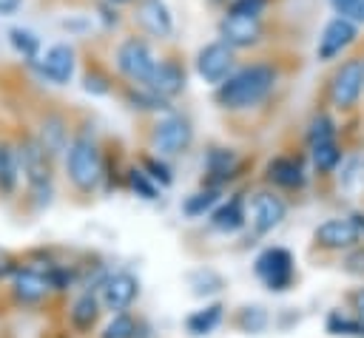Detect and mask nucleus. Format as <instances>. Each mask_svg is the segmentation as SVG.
<instances>
[{
	"label": "nucleus",
	"instance_id": "obj_4",
	"mask_svg": "<svg viewBox=\"0 0 364 338\" xmlns=\"http://www.w3.org/2000/svg\"><path fill=\"white\" fill-rule=\"evenodd\" d=\"M17 153H20V170L28 182L31 196H37L40 205H48L51 202V156L31 136L17 145Z\"/></svg>",
	"mask_w": 364,
	"mask_h": 338
},
{
	"label": "nucleus",
	"instance_id": "obj_35",
	"mask_svg": "<svg viewBox=\"0 0 364 338\" xmlns=\"http://www.w3.org/2000/svg\"><path fill=\"white\" fill-rule=\"evenodd\" d=\"M267 6H270V0H230L225 6V11H230V14H247V17H262L267 11Z\"/></svg>",
	"mask_w": 364,
	"mask_h": 338
},
{
	"label": "nucleus",
	"instance_id": "obj_5",
	"mask_svg": "<svg viewBox=\"0 0 364 338\" xmlns=\"http://www.w3.org/2000/svg\"><path fill=\"white\" fill-rule=\"evenodd\" d=\"M191 142H193V125L185 114L168 111L162 119H156L151 131V145L159 156H179L191 148Z\"/></svg>",
	"mask_w": 364,
	"mask_h": 338
},
{
	"label": "nucleus",
	"instance_id": "obj_27",
	"mask_svg": "<svg viewBox=\"0 0 364 338\" xmlns=\"http://www.w3.org/2000/svg\"><path fill=\"white\" fill-rule=\"evenodd\" d=\"M97 315H100V301H97L91 293L80 295V298L74 301V307H71V324H74L77 329H91L94 321H97Z\"/></svg>",
	"mask_w": 364,
	"mask_h": 338
},
{
	"label": "nucleus",
	"instance_id": "obj_14",
	"mask_svg": "<svg viewBox=\"0 0 364 338\" xmlns=\"http://www.w3.org/2000/svg\"><path fill=\"white\" fill-rule=\"evenodd\" d=\"M361 230L355 219H327L316 227V244L324 250H350L358 241Z\"/></svg>",
	"mask_w": 364,
	"mask_h": 338
},
{
	"label": "nucleus",
	"instance_id": "obj_29",
	"mask_svg": "<svg viewBox=\"0 0 364 338\" xmlns=\"http://www.w3.org/2000/svg\"><path fill=\"white\" fill-rule=\"evenodd\" d=\"M134 335H136V321L128 312H117L100 332V338H134Z\"/></svg>",
	"mask_w": 364,
	"mask_h": 338
},
{
	"label": "nucleus",
	"instance_id": "obj_6",
	"mask_svg": "<svg viewBox=\"0 0 364 338\" xmlns=\"http://www.w3.org/2000/svg\"><path fill=\"white\" fill-rule=\"evenodd\" d=\"M361 91H364V60L361 57H350L330 77V85H327L330 102L336 108L347 111V108H353L358 102Z\"/></svg>",
	"mask_w": 364,
	"mask_h": 338
},
{
	"label": "nucleus",
	"instance_id": "obj_25",
	"mask_svg": "<svg viewBox=\"0 0 364 338\" xmlns=\"http://www.w3.org/2000/svg\"><path fill=\"white\" fill-rule=\"evenodd\" d=\"M222 310H225L222 304H208V307L191 312V315L185 318L188 332H191V335H208V332H213V329L219 327V321H222Z\"/></svg>",
	"mask_w": 364,
	"mask_h": 338
},
{
	"label": "nucleus",
	"instance_id": "obj_18",
	"mask_svg": "<svg viewBox=\"0 0 364 338\" xmlns=\"http://www.w3.org/2000/svg\"><path fill=\"white\" fill-rule=\"evenodd\" d=\"M267 179L279 187H287V190H296L304 185V168L296 156H276L267 162Z\"/></svg>",
	"mask_w": 364,
	"mask_h": 338
},
{
	"label": "nucleus",
	"instance_id": "obj_21",
	"mask_svg": "<svg viewBox=\"0 0 364 338\" xmlns=\"http://www.w3.org/2000/svg\"><path fill=\"white\" fill-rule=\"evenodd\" d=\"M23 170H20V153H17V145L11 142H0V193L3 196H11L17 182H20Z\"/></svg>",
	"mask_w": 364,
	"mask_h": 338
},
{
	"label": "nucleus",
	"instance_id": "obj_44",
	"mask_svg": "<svg viewBox=\"0 0 364 338\" xmlns=\"http://www.w3.org/2000/svg\"><path fill=\"white\" fill-rule=\"evenodd\" d=\"M105 3H111V6H117V9H119V6H134L136 0H105Z\"/></svg>",
	"mask_w": 364,
	"mask_h": 338
},
{
	"label": "nucleus",
	"instance_id": "obj_31",
	"mask_svg": "<svg viewBox=\"0 0 364 338\" xmlns=\"http://www.w3.org/2000/svg\"><path fill=\"white\" fill-rule=\"evenodd\" d=\"M191 287L193 295H213L222 290V276H216L213 270H196L191 273Z\"/></svg>",
	"mask_w": 364,
	"mask_h": 338
},
{
	"label": "nucleus",
	"instance_id": "obj_2",
	"mask_svg": "<svg viewBox=\"0 0 364 338\" xmlns=\"http://www.w3.org/2000/svg\"><path fill=\"white\" fill-rule=\"evenodd\" d=\"M65 170H68L71 185L82 193H88L100 185V179H102V153H100V145L94 142V136H88V133L71 136V142L65 148Z\"/></svg>",
	"mask_w": 364,
	"mask_h": 338
},
{
	"label": "nucleus",
	"instance_id": "obj_38",
	"mask_svg": "<svg viewBox=\"0 0 364 338\" xmlns=\"http://www.w3.org/2000/svg\"><path fill=\"white\" fill-rule=\"evenodd\" d=\"M100 20L105 23V28H117L119 26V11H117V6H111V3H100Z\"/></svg>",
	"mask_w": 364,
	"mask_h": 338
},
{
	"label": "nucleus",
	"instance_id": "obj_45",
	"mask_svg": "<svg viewBox=\"0 0 364 338\" xmlns=\"http://www.w3.org/2000/svg\"><path fill=\"white\" fill-rule=\"evenodd\" d=\"M210 3H213V6H228L230 0H210Z\"/></svg>",
	"mask_w": 364,
	"mask_h": 338
},
{
	"label": "nucleus",
	"instance_id": "obj_26",
	"mask_svg": "<svg viewBox=\"0 0 364 338\" xmlns=\"http://www.w3.org/2000/svg\"><path fill=\"white\" fill-rule=\"evenodd\" d=\"M310 159H313L316 170L330 173V170H336V168H338V162H341V148H338V142H336V139L316 142V145H310Z\"/></svg>",
	"mask_w": 364,
	"mask_h": 338
},
{
	"label": "nucleus",
	"instance_id": "obj_19",
	"mask_svg": "<svg viewBox=\"0 0 364 338\" xmlns=\"http://www.w3.org/2000/svg\"><path fill=\"white\" fill-rule=\"evenodd\" d=\"M245 222H247V213H245L242 196H233V199L222 202V205L210 213V224H213V230H219V233H236V230L245 227Z\"/></svg>",
	"mask_w": 364,
	"mask_h": 338
},
{
	"label": "nucleus",
	"instance_id": "obj_10",
	"mask_svg": "<svg viewBox=\"0 0 364 338\" xmlns=\"http://www.w3.org/2000/svg\"><path fill=\"white\" fill-rule=\"evenodd\" d=\"M219 40L228 43L230 48H253L264 40V20L262 17H247V14H230L225 11L216 23Z\"/></svg>",
	"mask_w": 364,
	"mask_h": 338
},
{
	"label": "nucleus",
	"instance_id": "obj_33",
	"mask_svg": "<svg viewBox=\"0 0 364 338\" xmlns=\"http://www.w3.org/2000/svg\"><path fill=\"white\" fill-rule=\"evenodd\" d=\"M128 187L142 196V199H156V182L142 170V168H131L128 170Z\"/></svg>",
	"mask_w": 364,
	"mask_h": 338
},
{
	"label": "nucleus",
	"instance_id": "obj_9",
	"mask_svg": "<svg viewBox=\"0 0 364 338\" xmlns=\"http://www.w3.org/2000/svg\"><path fill=\"white\" fill-rule=\"evenodd\" d=\"M358 37V23L347 14H336L324 23L318 43H316V60L318 62H330L336 57H341Z\"/></svg>",
	"mask_w": 364,
	"mask_h": 338
},
{
	"label": "nucleus",
	"instance_id": "obj_13",
	"mask_svg": "<svg viewBox=\"0 0 364 338\" xmlns=\"http://www.w3.org/2000/svg\"><path fill=\"white\" fill-rule=\"evenodd\" d=\"M287 216V205L276 196V193H256L250 202V224L256 233H270L273 227H279Z\"/></svg>",
	"mask_w": 364,
	"mask_h": 338
},
{
	"label": "nucleus",
	"instance_id": "obj_28",
	"mask_svg": "<svg viewBox=\"0 0 364 338\" xmlns=\"http://www.w3.org/2000/svg\"><path fill=\"white\" fill-rule=\"evenodd\" d=\"M216 202H219L216 187H205V190H199V193L188 196V199H185V205H182V210H185L188 216H205Z\"/></svg>",
	"mask_w": 364,
	"mask_h": 338
},
{
	"label": "nucleus",
	"instance_id": "obj_17",
	"mask_svg": "<svg viewBox=\"0 0 364 338\" xmlns=\"http://www.w3.org/2000/svg\"><path fill=\"white\" fill-rule=\"evenodd\" d=\"M37 142L46 148V153L54 159L57 153H63L65 148H68V125H65V119L60 116V114H46L43 116V122H40V136H37Z\"/></svg>",
	"mask_w": 364,
	"mask_h": 338
},
{
	"label": "nucleus",
	"instance_id": "obj_1",
	"mask_svg": "<svg viewBox=\"0 0 364 338\" xmlns=\"http://www.w3.org/2000/svg\"><path fill=\"white\" fill-rule=\"evenodd\" d=\"M279 82V71L270 62H250L242 68H233L228 80L216 85V105L225 111H247L270 97V91Z\"/></svg>",
	"mask_w": 364,
	"mask_h": 338
},
{
	"label": "nucleus",
	"instance_id": "obj_41",
	"mask_svg": "<svg viewBox=\"0 0 364 338\" xmlns=\"http://www.w3.org/2000/svg\"><path fill=\"white\" fill-rule=\"evenodd\" d=\"M327 3L333 6L336 14H350V9L355 6V0H327Z\"/></svg>",
	"mask_w": 364,
	"mask_h": 338
},
{
	"label": "nucleus",
	"instance_id": "obj_30",
	"mask_svg": "<svg viewBox=\"0 0 364 338\" xmlns=\"http://www.w3.org/2000/svg\"><path fill=\"white\" fill-rule=\"evenodd\" d=\"M324 139H336V125L327 114H316L307 125V145H316V142H324Z\"/></svg>",
	"mask_w": 364,
	"mask_h": 338
},
{
	"label": "nucleus",
	"instance_id": "obj_37",
	"mask_svg": "<svg viewBox=\"0 0 364 338\" xmlns=\"http://www.w3.org/2000/svg\"><path fill=\"white\" fill-rule=\"evenodd\" d=\"M82 88H85L88 94H108V91H111L108 77H102L100 71H85V77H82Z\"/></svg>",
	"mask_w": 364,
	"mask_h": 338
},
{
	"label": "nucleus",
	"instance_id": "obj_22",
	"mask_svg": "<svg viewBox=\"0 0 364 338\" xmlns=\"http://www.w3.org/2000/svg\"><path fill=\"white\" fill-rule=\"evenodd\" d=\"M6 40H9L11 51H14L17 57H23L26 62H31V60H37V57L43 54L40 34L31 31V28H26V26H11V28L6 31Z\"/></svg>",
	"mask_w": 364,
	"mask_h": 338
},
{
	"label": "nucleus",
	"instance_id": "obj_34",
	"mask_svg": "<svg viewBox=\"0 0 364 338\" xmlns=\"http://www.w3.org/2000/svg\"><path fill=\"white\" fill-rule=\"evenodd\" d=\"M239 327L245 332H262L267 327V312L262 307H245L239 312Z\"/></svg>",
	"mask_w": 364,
	"mask_h": 338
},
{
	"label": "nucleus",
	"instance_id": "obj_16",
	"mask_svg": "<svg viewBox=\"0 0 364 338\" xmlns=\"http://www.w3.org/2000/svg\"><path fill=\"white\" fill-rule=\"evenodd\" d=\"M151 91H156L159 97H165V99H173V97H179L182 91H185V85H188V77H185V68L176 62V60H156V65H154V74H151V80L145 82Z\"/></svg>",
	"mask_w": 364,
	"mask_h": 338
},
{
	"label": "nucleus",
	"instance_id": "obj_40",
	"mask_svg": "<svg viewBox=\"0 0 364 338\" xmlns=\"http://www.w3.org/2000/svg\"><path fill=\"white\" fill-rule=\"evenodd\" d=\"M26 0H0V17H14Z\"/></svg>",
	"mask_w": 364,
	"mask_h": 338
},
{
	"label": "nucleus",
	"instance_id": "obj_8",
	"mask_svg": "<svg viewBox=\"0 0 364 338\" xmlns=\"http://www.w3.org/2000/svg\"><path fill=\"white\" fill-rule=\"evenodd\" d=\"M193 68H196V74H199L202 82L219 85V82L228 80L230 71L236 68V48H230V45L222 43V40H210V43H205V45L196 51Z\"/></svg>",
	"mask_w": 364,
	"mask_h": 338
},
{
	"label": "nucleus",
	"instance_id": "obj_24",
	"mask_svg": "<svg viewBox=\"0 0 364 338\" xmlns=\"http://www.w3.org/2000/svg\"><path fill=\"white\" fill-rule=\"evenodd\" d=\"M125 99H128V105L134 111H148V114H168L171 111V99L159 97L148 85H131L128 94H125Z\"/></svg>",
	"mask_w": 364,
	"mask_h": 338
},
{
	"label": "nucleus",
	"instance_id": "obj_12",
	"mask_svg": "<svg viewBox=\"0 0 364 338\" xmlns=\"http://www.w3.org/2000/svg\"><path fill=\"white\" fill-rule=\"evenodd\" d=\"M134 23L142 28V34H148L154 40L173 37V11H171L168 0H136Z\"/></svg>",
	"mask_w": 364,
	"mask_h": 338
},
{
	"label": "nucleus",
	"instance_id": "obj_32",
	"mask_svg": "<svg viewBox=\"0 0 364 338\" xmlns=\"http://www.w3.org/2000/svg\"><path fill=\"white\" fill-rule=\"evenodd\" d=\"M327 332L333 335H364V321L361 318H347L341 312H330L327 318Z\"/></svg>",
	"mask_w": 364,
	"mask_h": 338
},
{
	"label": "nucleus",
	"instance_id": "obj_15",
	"mask_svg": "<svg viewBox=\"0 0 364 338\" xmlns=\"http://www.w3.org/2000/svg\"><path fill=\"white\" fill-rule=\"evenodd\" d=\"M102 304L111 310V312H122L134 304V298L139 295V281L131 276V273H111L105 281H102Z\"/></svg>",
	"mask_w": 364,
	"mask_h": 338
},
{
	"label": "nucleus",
	"instance_id": "obj_36",
	"mask_svg": "<svg viewBox=\"0 0 364 338\" xmlns=\"http://www.w3.org/2000/svg\"><path fill=\"white\" fill-rule=\"evenodd\" d=\"M142 170H145L154 182H159V185H171V182H173L171 168H168L162 159H156V156H145V159H142Z\"/></svg>",
	"mask_w": 364,
	"mask_h": 338
},
{
	"label": "nucleus",
	"instance_id": "obj_7",
	"mask_svg": "<svg viewBox=\"0 0 364 338\" xmlns=\"http://www.w3.org/2000/svg\"><path fill=\"white\" fill-rule=\"evenodd\" d=\"M34 68V74L51 85H68L77 68V51L71 43H54L48 45L37 60L28 62Z\"/></svg>",
	"mask_w": 364,
	"mask_h": 338
},
{
	"label": "nucleus",
	"instance_id": "obj_23",
	"mask_svg": "<svg viewBox=\"0 0 364 338\" xmlns=\"http://www.w3.org/2000/svg\"><path fill=\"white\" fill-rule=\"evenodd\" d=\"M51 287V278L37 270H20L14 276V295L20 301H40Z\"/></svg>",
	"mask_w": 364,
	"mask_h": 338
},
{
	"label": "nucleus",
	"instance_id": "obj_43",
	"mask_svg": "<svg viewBox=\"0 0 364 338\" xmlns=\"http://www.w3.org/2000/svg\"><path fill=\"white\" fill-rule=\"evenodd\" d=\"M353 307H355V315L364 321V290H358V293L353 295Z\"/></svg>",
	"mask_w": 364,
	"mask_h": 338
},
{
	"label": "nucleus",
	"instance_id": "obj_20",
	"mask_svg": "<svg viewBox=\"0 0 364 338\" xmlns=\"http://www.w3.org/2000/svg\"><path fill=\"white\" fill-rule=\"evenodd\" d=\"M205 170L210 176V187H216L239 170V156L230 148H210L205 156Z\"/></svg>",
	"mask_w": 364,
	"mask_h": 338
},
{
	"label": "nucleus",
	"instance_id": "obj_11",
	"mask_svg": "<svg viewBox=\"0 0 364 338\" xmlns=\"http://www.w3.org/2000/svg\"><path fill=\"white\" fill-rule=\"evenodd\" d=\"M253 270L264 281V287L273 290V293H282V290H287L293 284V256L284 247L262 250L256 256V261H253Z\"/></svg>",
	"mask_w": 364,
	"mask_h": 338
},
{
	"label": "nucleus",
	"instance_id": "obj_3",
	"mask_svg": "<svg viewBox=\"0 0 364 338\" xmlns=\"http://www.w3.org/2000/svg\"><path fill=\"white\" fill-rule=\"evenodd\" d=\"M114 62H117V71L131 82V85H145L154 74V65H156V54L151 48V43L145 37H125L117 51H114Z\"/></svg>",
	"mask_w": 364,
	"mask_h": 338
},
{
	"label": "nucleus",
	"instance_id": "obj_42",
	"mask_svg": "<svg viewBox=\"0 0 364 338\" xmlns=\"http://www.w3.org/2000/svg\"><path fill=\"white\" fill-rule=\"evenodd\" d=\"M347 17H353L358 26H364V0H355V6L350 9V14Z\"/></svg>",
	"mask_w": 364,
	"mask_h": 338
},
{
	"label": "nucleus",
	"instance_id": "obj_39",
	"mask_svg": "<svg viewBox=\"0 0 364 338\" xmlns=\"http://www.w3.org/2000/svg\"><path fill=\"white\" fill-rule=\"evenodd\" d=\"M344 270H347V273H353V276H364V247L347 256V261H344Z\"/></svg>",
	"mask_w": 364,
	"mask_h": 338
}]
</instances>
